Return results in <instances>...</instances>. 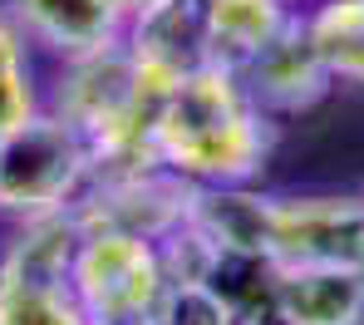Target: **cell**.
Here are the masks:
<instances>
[{"instance_id":"9","label":"cell","mask_w":364,"mask_h":325,"mask_svg":"<svg viewBox=\"0 0 364 325\" xmlns=\"http://www.w3.org/2000/svg\"><path fill=\"white\" fill-rule=\"evenodd\" d=\"M25 20L69 55H89L114 45L128 25L119 0H20Z\"/></svg>"},{"instance_id":"12","label":"cell","mask_w":364,"mask_h":325,"mask_svg":"<svg viewBox=\"0 0 364 325\" xmlns=\"http://www.w3.org/2000/svg\"><path fill=\"white\" fill-rule=\"evenodd\" d=\"M25 119H30V84H25V69H20L15 35L0 25V138L15 133Z\"/></svg>"},{"instance_id":"5","label":"cell","mask_w":364,"mask_h":325,"mask_svg":"<svg viewBox=\"0 0 364 325\" xmlns=\"http://www.w3.org/2000/svg\"><path fill=\"white\" fill-rule=\"evenodd\" d=\"M128 55L143 69V79H153L158 89H173L187 74L212 65L207 50V0H163L143 15H133L128 30Z\"/></svg>"},{"instance_id":"1","label":"cell","mask_w":364,"mask_h":325,"mask_svg":"<svg viewBox=\"0 0 364 325\" xmlns=\"http://www.w3.org/2000/svg\"><path fill=\"white\" fill-rule=\"evenodd\" d=\"M158 153L187 183H246L271 153V114H261L232 69H197L158 104Z\"/></svg>"},{"instance_id":"2","label":"cell","mask_w":364,"mask_h":325,"mask_svg":"<svg viewBox=\"0 0 364 325\" xmlns=\"http://www.w3.org/2000/svg\"><path fill=\"white\" fill-rule=\"evenodd\" d=\"M69 286H74L89 325H114V321H133V316H153L158 301L168 296V276H163L158 242L133 237V232H109V227L84 232V242L74 252Z\"/></svg>"},{"instance_id":"3","label":"cell","mask_w":364,"mask_h":325,"mask_svg":"<svg viewBox=\"0 0 364 325\" xmlns=\"http://www.w3.org/2000/svg\"><path fill=\"white\" fill-rule=\"evenodd\" d=\"M89 178V143L69 119H25L0 138V207L60 212Z\"/></svg>"},{"instance_id":"11","label":"cell","mask_w":364,"mask_h":325,"mask_svg":"<svg viewBox=\"0 0 364 325\" xmlns=\"http://www.w3.org/2000/svg\"><path fill=\"white\" fill-rule=\"evenodd\" d=\"M153 325H232V306L207 286H168V296L158 301Z\"/></svg>"},{"instance_id":"14","label":"cell","mask_w":364,"mask_h":325,"mask_svg":"<svg viewBox=\"0 0 364 325\" xmlns=\"http://www.w3.org/2000/svg\"><path fill=\"white\" fill-rule=\"evenodd\" d=\"M123 5V15L133 20V15H143V10H153V5H163V0H119Z\"/></svg>"},{"instance_id":"6","label":"cell","mask_w":364,"mask_h":325,"mask_svg":"<svg viewBox=\"0 0 364 325\" xmlns=\"http://www.w3.org/2000/svg\"><path fill=\"white\" fill-rule=\"evenodd\" d=\"M237 79L261 114H301L310 104H320L325 89L335 84V74L325 69L310 30H305V15H296Z\"/></svg>"},{"instance_id":"7","label":"cell","mask_w":364,"mask_h":325,"mask_svg":"<svg viewBox=\"0 0 364 325\" xmlns=\"http://www.w3.org/2000/svg\"><path fill=\"white\" fill-rule=\"evenodd\" d=\"M276 306L291 325H364V266H281Z\"/></svg>"},{"instance_id":"4","label":"cell","mask_w":364,"mask_h":325,"mask_svg":"<svg viewBox=\"0 0 364 325\" xmlns=\"http://www.w3.org/2000/svg\"><path fill=\"white\" fill-rule=\"evenodd\" d=\"M266 252L281 266H364V197H271Z\"/></svg>"},{"instance_id":"13","label":"cell","mask_w":364,"mask_h":325,"mask_svg":"<svg viewBox=\"0 0 364 325\" xmlns=\"http://www.w3.org/2000/svg\"><path fill=\"white\" fill-rule=\"evenodd\" d=\"M232 325H291V321L281 316L276 301H261V306H242V311H232Z\"/></svg>"},{"instance_id":"8","label":"cell","mask_w":364,"mask_h":325,"mask_svg":"<svg viewBox=\"0 0 364 325\" xmlns=\"http://www.w3.org/2000/svg\"><path fill=\"white\" fill-rule=\"evenodd\" d=\"M291 20H296V10L286 0H207V50H212V65L242 74Z\"/></svg>"},{"instance_id":"10","label":"cell","mask_w":364,"mask_h":325,"mask_svg":"<svg viewBox=\"0 0 364 325\" xmlns=\"http://www.w3.org/2000/svg\"><path fill=\"white\" fill-rule=\"evenodd\" d=\"M305 30L325 69L345 84H364V0H325L305 15Z\"/></svg>"}]
</instances>
